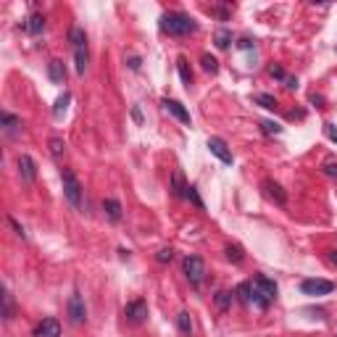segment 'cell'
Instances as JSON below:
<instances>
[{
    "instance_id": "6da1fadb",
    "label": "cell",
    "mask_w": 337,
    "mask_h": 337,
    "mask_svg": "<svg viewBox=\"0 0 337 337\" xmlns=\"http://www.w3.org/2000/svg\"><path fill=\"white\" fill-rule=\"evenodd\" d=\"M161 32L171 34V37H187L198 32V24H195L192 16L179 13V11H168L161 16Z\"/></svg>"
},
{
    "instance_id": "7a4b0ae2",
    "label": "cell",
    "mask_w": 337,
    "mask_h": 337,
    "mask_svg": "<svg viewBox=\"0 0 337 337\" xmlns=\"http://www.w3.org/2000/svg\"><path fill=\"white\" fill-rule=\"evenodd\" d=\"M61 179H63V195H66V200L71 208H82V184L77 179V174L71 171V168H63L61 171Z\"/></svg>"
},
{
    "instance_id": "3957f363",
    "label": "cell",
    "mask_w": 337,
    "mask_h": 337,
    "mask_svg": "<svg viewBox=\"0 0 337 337\" xmlns=\"http://www.w3.org/2000/svg\"><path fill=\"white\" fill-rule=\"evenodd\" d=\"M182 269H184V277L190 279L192 287H200L203 285V279H205V264H203L200 256H187L182 261Z\"/></svg>"
},
{
    "instance_id": "277c9868",
    "label": "cell",
    "mask_w": 337,
    "mask_h": 337,
    "mask_svg": "<svg viewBox=\"0 0 337 337\" xmlns=\"http://www.w3.org/2000/svg\"><path fill=\"white\" fill-rule=\"evenodd\" d=\"M235 295L240 298L242 303H248V306L269 308V301H264V298L258 295V290L253 287V282H240V285H237V290H235Z\"/></svg>"
},
{
    "instance_id": "5b68a950",
    "label": "cell",
    "mask_w": 337,
    "mask_h": 337,
    "mask_svg": "<svg viewBox=\"0 0 337 337\" xmlns=\"http://www.w3.org/2000/svg\"><path fill=\"white\" fill-rule=\"evenodd\" d=\"M66 311H69V322L71 324H84L87 322V306H84V298L79 293H74L69 298V306H66Z\"/></svg>"
},
{
    "instance_id": "8992f818",
    "label": "cell",
    "mask_w": 337,
    "mask_h": 337,
    "mask_svg": "<svg viewBox=\"0 0 337 337\" xmlns=\"http://www.w3.org/2000/svg\"><path fill=\"white\" fill-rule=\"evenodd\" d=\"M332 290H335V282H330V279H303V282H301V293L311 295V298L330 295Z\"/></svg>"
},
{
    "instance_id": "52a82bcc",
    "label": "cell",
    "mask_w": 337,
    "mask_h": 337,
    "mask_svg": "<svg viewBox=\"0 0 337 337\" xmlns=\"http://www.w3.org/2000/svg\"><path fill=\"white\" fill-rule=\"evenodd\" d=\"M16 166H18V174H21V179L26 184H34L37 182V164H34L32 156L21 153V156H18V161H16Z\"/></svg>"
},
{
    "instance_id": "ba28073f",
    "label": "cell",
    "mask_w": 337,
    "mask_h": 337,
    "mask_svg": "<svg viewBox=\"0 0 337 337\" xmlns=\"http://www.w3.org/2000/svg\"><path fill=\"white\" fill-rule=\"evenodd\" d=\"M124 316H127V322H132V324H143V322L148 319V303L143 301V298H137V301L127 303Z\"/></svg>"
},
{
    "instance_id": "9c48e42d",
    "label": "cell",
    "mask_w": 337,
    "mask_h": 337,
    "mask_svg": "<svg viewBox=\"0 0 337 337\" xmlns=\"http://www.w3.org/2000/svg\"><path fill=\"white\" fill-rule=\"evenodd\" d=\"M253 287H256L258 295L264 298V301H269V303L277 298V282H274V279H269V277H264V274L253 277Z\"/></svg>"
},
{
    "instance_id": "30bf717a",
    "label": "cell",
    "mask_w": 337,
    "mask_h": 337,
    "mask_svg": "<svg viewBox=\"0 0 337 337\" xmlns=\"http://www.w3.org/2000/svg\"><path fill=\"white\" fill-rule=\"evenodd\" d=\"M34 337H61V322L53 319V316L42 319L34 327Z\"/></svg>"
},
{
    "instance_id": "8fae6325",
    "label": "cell",
    "mask_w": 337,
    "mask_h": 337,
    "mask_svg": "<svg viewBox=\"0 0 337 337\" xmlns=\"http://www.w3.org/2000/svg\"><path fill=\"white\" fill-rule=\"evenodd\" d=\"M161 106L168 111V114H171L174 119H179L182 121V124H190V111H187L184 106H182V103L179 100H171V98H164L161 100Z\"/></svg>"
},
{
    "instance_id": "7c38bea8",
    "label": "cell",
    "mask_w": 337,
    "mask_h": 337,
    "mask_svg": "<svg viewBox=\"0 0 337 337\" xmlns=\"http://www.w3.org/2000/svg\"><path fill=\"white\" fill-rule=\"evenodd\" d=\"M208 151L216 156L221 164H232V161H235V158H232V153H229V148H227V143H224L221 137H211V140H208Z\"/></svg>"
},
{
    "instance_id": "4fadbf2b",
    "label": "cell",
    "mask_w": 337,
    "mask_h": 337,
    "mask_svg": "<svg viewBox=\"0 0 337 337\" xmlns=\"http://www.w3.org/2000/svg\"><path fill=\"white\" fill-rule=\"evenodd\" d=\"M261 187H264V192H266L277 205H285V203H287V192L282 190V184H277L274 179H264V182H261Z\"/></svg>"
},
{
    "instance_id": "5bb4252c",
    "label": "cell",
    "mask_w": 337,
    "mask_h": 337,
    "mask_svg": "<svg viewBox=\"0 0 337 337\" xmlns=\"http://www.w3.org/2000/svg\"><path fill=\"white\" fill-rule=\"evenodd\" d=\"M87 63H90V50L87 45H82V48H74V66H77V74L84 77V71H87Z\"/></svg>"
},
{
    "instance_id": "9a60e30c",
    "label": "cell",
    "mask_w": 337,
    "mask_h": 337,
    "mask_svg": "<svg viewBox=\"0 0 337 337\" xmlns=\"http://www.w3.org/2000/svg\"><path fill=\"white\" fill-rule=\"evenodd\" d=\"M48 77H50V82H55V84H63V79H66V66H63V61L53 58V61L48 63Z\"/></svg>"
},
{
    "instance_id": "2e32d148",
    "label": "cell",
    "mask_w": 337,
    "mask_h": 337,
    "mask_svg": "<svg viewBox=\"0 0 337 337\" xmlns=\"http://www.w3.org/2000/svg\"><path fill=\"white\" fill-rule=\"evenodd\" d=\"M103 211H106V216L111 221H121V216H124V213H121V203L116 198H106V200H103Z\"/></svg>"
},
{
    "instance_id": "e0dca14e",
    "label": "cell",
    "mask_w": 337,
    "mask_h": 337,
    "mask_svg": "<svg viewBox=\"0 0 337 337\" xmlns=\"http://www.w3.org/2000/svg\"><path fill=\"white\" fill-rule=\"evenodd\" d=\"M0 124H3L5 135H16L18 129H21V119H16L13 114H8V111H3V114H0Z\"/></svg>"
},
{
    "instance_id": "ac0fdd59",
    "label": "cell",
    "mask_w": 337,
    "mask_h": 337,
    "mask_svg": "<svg viewBox=\"0 0 337 337\" xmlns=\"http://www.w3.org/2000/svg\"><path fill=\"white\" fill-rule=\"evenodd\" d=\"M21 26H24V29L29 32V34H40V32L45 29V16H42V13H32Z\"/></svg>"
},
{
    "instance_id": "d6986e66",
    "label": "cell",
    "mask_w": 337,
    "mask_h": 337,
    "mask_svg": "<svg viewBox=\"0 0 337 337\" xmlns=\"http://www.w3.org/2000/svg\"><path fill=\"white\" fill-rule=\"evenodd\" d=\"M187 187H190V184L184 182V174L176 168L174 176H171V192L176 195V198H184V195H187Z\"/></svg>"
},
{
    "instance_id": "ffe728a7",
    "label": "cell",
    "mask_w": 337,
    "mask_h": 337,
    "mask_svg": "<svg viewBox=\"0 0 337 337\" xmlns=\"http://www.w3.org/2000/svg\"><path fill=\"white\" fill-rule=\"evenodd\" d=\"M48 148H50V156L55 158V161H61L63 156H66V143H63L61 137H50V143H48Z\"/></svg>"
},
{
    "instance_id": "44dd1931",
    "label": "cell",
    "mask_w": 337,
    "mask_h": 337,
    "mask_svg": "<svg viewBox=\"0 0 337 337\" xmlns=\"http://www.w3.org/2000/svg\"><path fill=\"white\" fill-rule=\"evenodd\" d=\"M176 327H179V332H182L184 337H190V335H192V319H190V314H187V311H179V314H176Z\"/></svg>"
},
{
    "instance_id": "7402d4cb",
    "label": "cell",
    "mask_w": 337,
    "mask_h": 337,
    "mask_svg": "<svg viewBox=\"0 0 337 337\" xmlns=\"http://www.w3.org/2000/svg\"><path fill=\"white\" fill-rule=\"evenodd\" d=\"M176 71H179L182 82L190 87V84H192V71H190V66H187V58H184V55H179V58H176Z\"/></svg>"
},
{
    "instance_id": "603a6c76",
    "label": "cell",
    "mask_w": 337,
    "mask_h": 337,
    "mask_svg": "<svg viewBox=\"0 0 337 337\" xmlns=\"http://www.w3.org/2000/svg\"><path fill=\"white\" fill-rule=\"evenodd\" d=\"M213 45H216L219 50H227L232 45V32L229 29H219L216 34H213Z\"/></svg>"
},
{
    "instance_id": "cb8c5ba5",
    "label": "cell",
    "mask_w": 337,
    "mask_h": 337,
    "mask_svg": "<svg viewBox=\"0 0 337 337\" xmlns=\"http://www.w3.org/2000/svg\"><path fill=\"white\" fill-rule=\"evenodd\" d=\"M69 103H71V95H69V92H63V95H61L58 100H55V106H53V116H55V119H61L63 114H66Z\"/></svg>"
},
{
    "instance_id": "d4e9b609",
    "label": "cell",
    "mask_w": 337,
    "mask_h": 337,
    "mask_svg": "<svg viewBox=\"0 0 337 337\" xmlns=\"http://www.w3.org/2000/svg\"><path fill=\"white\" fill-rule=\"evenodd\" d=\"M253 100H256L261 108H266V111H277V98H274V95H266V92H258V95L253 98Z\"/></svg>"
},
{
    "instance_id": "484cf974",
    "label": "cell",
    "mask_w": 337,
    "mask_h": 337,
    "mask_svg": "<svg viewBox=\"0 0 337 337\" xmlns=\"http://www.w3.org/2000/svg\"><path fill=\"white\" fill-rule=\"evenodd\" d=\"M69 40H71L74 48H82V45H87V34H84L82 26H74V29L69 32Z\"/></svg>"
},
{
    "instance_id": "4316f807",
    "label": "cell",
    "mask_w": 337,
    "mask_h": 337,
    "mask_svg": "<svg viewBox=\"0 0 337 337\" xmlns=\"http://www.w3.org/2000/svg\"><path fill=\"white\" fill-rule=\"evenodd\" d=\"M227 258L232 261V264H242V261H245V250H242L240 245H227Z\"/></svg>"
},
{
    "instance_id": "83f0119b",
    "label": "cell",
    "mask_w": 337,
    "mask_h": 337,
    "mask_svg": "<svg viewBox=\"0 0 337 337\" xmlns=\"http://www.w3.org/2000/svg\"><path fill=\"white\" fill-rule=\"evenodd\" d=\"M3 319L5 322H11L13 319V298L8 290H3Z\"/></svg>"
},
{
    "instance_id": "f1b7e54d",
    "label": "cell",
    "mask_w": 337,
    "mask_h": 337,
    "mask_svg": "<svg viewBox=\"0 0 337 337\" xmlns=\"http://www.w3.org/2000/svg\"><path fill=\"white\" fill-rule=\"evenodd\" d=\"M184 198L190 200V203H192V205H195V208H198V211H205V203L200 200V195H198V187H192V184H190V187H187V195H184Z\"/></svg>"
},
{
    "instance_id": "f546056e",
    "label": "cell",
    "mask_w": 337,
    "mask_h": 337,
    "mask_svg": "<svg viewBox=\"0 0 337 337\" xmlns=\"http://www.w3.org/2000/svg\"><path fill=\"white\" fill-rule=\"evenodd\" d=\"M213 301H216V308H219V311H227V308L232 306V293H227V290H219Z\"/></svg>"
},
{
    "instance_id": "4dcf8cb0",
    "label": "cell",
    "mask_w": 337,
    "mask_h": 337,
    "mask_svg": "<svg viewBox=\"0 0 337 337\" xmlns=\"http://www.w3.org/2000/svg\"><path fill=\"white\" fill-rule=\"evenodd\" d=\"M200 63H203V69L208 71V74H216V71H219V61L213 58V55H208V53H203Z\"/></svg>"
},
{
    "instance_id": "1f68e13d",
    "label": "cell",
    "mask_w": 337,
    "mask_h": 337,
    "mask_svg": "<svg viewBox=\"0 0 337 337\" xmlns=\"http://www.w3.org/2000/svg\"><path fill=\"white\" fill-rule=\"evenodd\" d=\"M261 129H264V135H279L282 132V127H279L277 121H269V119L261 121Z\"/></svg>"
},
{
    "instance_id": "d6a6232c",
    "label": "cell",
    "mask_w": 337,
    "mask_h": 337,
    "mask_svg": "<svg viewBox=\"0 0 337 337\" xmlns=\"http://www.w3.org/2000/svg\"><path fill=\"white\" fill-rule=\"evenodd\" d=\"M269 77H271V79H279V82H285V79H287V74H285V69H282V66H277V63H271V66H269Z\"/></svg>"
},
{
    "instance_id": "836d02e7",
    "label": "cell",
    "mask_w": 337,
    "mask_h": 337,
    "mask_svg": "<svg viewBox=\"0 0 337 337\" xmlns=\"http://www.w3.org/2000/svg\"><path fill=\"white\" fill-rule=\"evenodd\" d=\"M171 258H174V250H171V248H161V250L156 253V261H158V264H168Z\"/></svg>"
},
{
    "instance_id": "e575fe53",
    "label": "cell",
    "mask_w": 337,
    "mask_h": 337,
    "mask_svg": "<svg viewBox=\"0 0 337 337\" xmlns=\"http://www.w3.org/2000/svg\"><path fill=\"white\" fill-rule=\"evenodd\" d=\"M8 224H11V227L16 229V235H18V237H21V240L26 237V232H24V227H21V224H18V221H16L13 216H8Z\"/></svg>"
},
{
    "instance_id": "d590c367",
    "label": "cell",
    "mask_w": 337,
    "mask_h": 337,
    "mask_svg": "<svg viewBox=\"0 0 337 337\" xmlns=\"http://www.w3.org/2000/svg\"><path fill=\"white\" fill-rule=\"evenodd\" d=\"M324 174H327V176H337V164H335V161H327V164H324Z\"/></svg>"
},
{
    "instance_id": "8d00e7d4",
    "label": "cell",
    "mask_w": 337,
    "mask_h": 337,
    "mask_svg": "<svg viewBox=\"0 0 337 337\" xmlns=\"http://www.w3.org/2000/svg\"><path fill=\"white\" fill-rule=\"evenodd\" d=\"M253 45H256V42H253V40H250V37H242V40L237 42V48H242V50H250V48H253Z\"/></svg>"
},
{
    "instance_id": "74e56055",
    "label": "cell",
    "mask_w": 337,
    "mask_h": 337,
    "mask_svg": "<svg viewBox=\"0 0 337 337\" xmlns=\"http://www.w3.org/2000/svg\"><path fill=\"white\" fill-rule=\"evenodd\" d=\"M285 87L287 90H298V77H287L285 79Z\"/></svg>"
},
{
    "instance_id": "f35d334b",
    "label": "cell",
    "mask_w": 337,
    "mask_h": 337,
    "mask_svg": "<svg viewBox=\"0 0 337 337\" xmlns=\"http://www.w3.org/2000/svg\"><path fill=\"white\" fill-rule=\"evenodd\" d=\"M132 119L137 121V124H143V114H140V108H137V106L132 108Z\"/></svg>"
},
{
    "instance_id": "ab89813d",
    "label": "cell",
    "mask_w": 337,
    "mask_h": 337,
    "mask_svg": "<svg viewBox=\"0 0 337 337\" xmlns=\"http://www.w3.org/2000/svg\"><path fill=\"white\" fill-rule=\"evenodd\" d=\"M140 63H143V61H140L137 55H135V58H129V69H135V71H137V69H140Z\"/></svg>"
},
{
    "instance_id": "60d3db41",
    "label": "cell",
    "mask_w": 337,
    "mask_h": 337,
    "mask_svg": "<svg viewBox=\"0 0 337 337\" xmlns=\"http://www.w3.org/2000/svg\"><path fill=\"white\" fill-rule=\"evenodd\" d=\"M327 135H330V137L335 140V143H337V132H335V129H332V124H327Z\"/></svg>"
},
{
    "instance_id": "b9f144b4",
    "label": "cell",
    "mask_w": 337,
    "mask_h": 337,
    "mask_svg": "<svg viewBox=\"0 0 337 337\" xmlns=\"http://www.w3.org/2000/svg\"><path fill=\"white\" fill-rule=\"evenodd\" d=\"M330 264L337 266V250H330Z\"/></svg>"
}]
</instances>
